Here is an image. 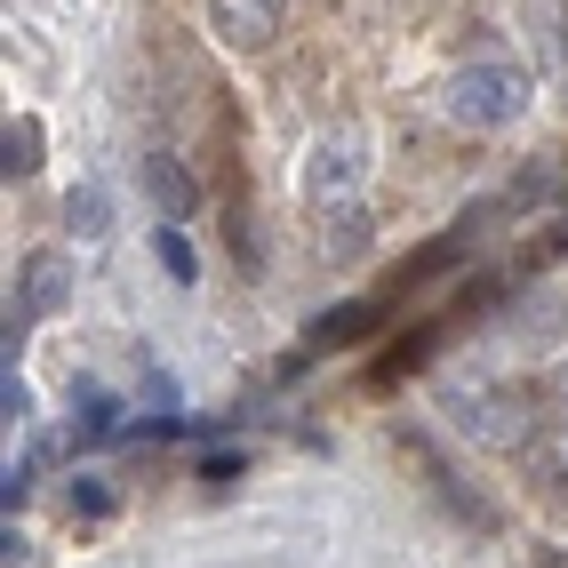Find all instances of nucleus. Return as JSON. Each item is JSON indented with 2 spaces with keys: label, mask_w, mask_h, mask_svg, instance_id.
<instances>
[{
  "label": "nucleus",
  "mask_w": 568,
  "mask_h": 568,
  "mask_svg": "<svg viewBox=\"0 0 568 568\" xmlns=\"http://www.w3.org/2000/svg\"><path fill=\"white\" fill-rule=\"evenodd\" d=\"M440 112L457 129H513L528 112V72H513V64H465L457 81L440 89Z\"/></svg>",
  "instance_id": "f257e3e1"
},
{
  "label": "nucleus",
  "mask_w": 568,
  "mask_h": 568,
  "mask_svg": "<svg viewBox=\"0 0 568 568\" xmlns=\"http://www.w3.org/2000/svg\"><path fill=\"white\" fill-rule=\"evenodd\" d=\"M457 425L473 440H488V448H528V440H537V433H528V400L505 393V385H465L457 393Z\"/></svg>",
  "instance_id": "f03ea898"
},
{
  "label": "nucleus",
  "mask_w": 568,
  "mask_h": 568,
  "mask_svg": "<svg viewBox=\"0 0 568 568\" xmlns=\"http://www.w3.org/2000/svg\"><path fill=\"white\" fill-rule=\"evenodd\" d=\"M209 24H216V41L224 49H264L273 32L288 24V0H209Z\"/></svg>",
  "instance_id": "7ed1b4c3"
},
{
  "label": "nucleus",
  "mask_w": 568,
  "mask_h": 568,
  "mask_svg": "<svg viewBox=\"0 0 568 568\" xmlns=\"http://www.w3.org/2000/svg\"><path fill=\"white\" fill-rule=\"evenodd\" d=\"M17 296L32 313H64V296H72V264L64 248H41V256H24V273H17Z\"/></svg>",
  "instance_id": "20e7f679"
},
{
  "label": "nucleus",
  "mask_w": 568,
  "mask_h": 568,
  "mask_svg": "<svg viewBox=\"0 0 568 568\" xmlns=\"http://www.w3.org/2000/svg\"><path fill=\"white\" fill-rule=\"evenodd\" d=\"M480 224H488V209H473V216H457V224H448V233H440V241H425V248H416V256L400 264V281H393V288H408V281H433V273H440V264H457V256L473 248V233H480Z\"/></svg>",
  "instance_id": "39448f33"
},
{
  "label": "nucleus",
  "mask_w": 568,
  "mask_h": 568,
  "mask_svg": "<svg viewBox=\"0 0 568 568\" xmlns=\"http://www.w3.org/2000/svg\"><path fill=\"white\" fill-rule=\"evenodd\" d=\"M385 321V305L376 296H361V305H336V313H321L313 328H305V353H328V345H361V336Z\"/></svg>",
  "instance_id": "423d86ee"
},
{
  "label": "nucleus",
  "mask_w": 568,
  "mask_h": 568,
  "mask_svg": "<svg viewBox=\"0 0 568 568\" xmlns=\"http://www.w3.org/2000/svg\"><path fill=\"white\" fill-rule=\"evenodd\" d=\"M353 184H361V161H353V144L321 136V144H313V161H305V193H313V201H328V193H353Z\"/></svg>",
  "instance_id": "0eeeda50"
},
{
  "label": "nucleus",
  "mask_w": 568,
  "mask_h": 568,
  "mask_svg": "<svg viewBox=\"0 0 568 568\" xmlns=\"http://www.w3.org/2000/svg\"><path fill=\"white\" fill-rule=\"evenodd\" d=\"M528 457V480H537V497H568V433H537L520 448Z\"/></svg>",
  "instance_id": "6e6552de"
},
{
  "label": "nucleus",
  "mask_w": 568,
  "mask_h": 568,
  "mask_svg": "<svg viewBox=\"0 0 568 568\" xmlns=\"http://www.w3.org/2000/svg\"><path fill=\"white\" fill-rule=\"evenodd\" d=\"M144 193L161 201V216H193V176H184L169 153H144Z\"/></svg>",
  "instance_id": "1a4fd4ad"
},
{
  "label": "nucleus",
  "mask_w": 568,
  "mask_h": 568,
  "mask_svg": "<svg viewBox=\"0 0 568 568\" xmlns=\"http://www.w3.org/2000/svg\"><path fill=\"white\" fill-rule=\"evenodd\" d=\"M41 144H49V136H41V121H32V112H17V121L0 129V169H9V184L41 169Z\"/></svg>",
  "instance_id": "9d476101"
},
{
  "label": "nucleus",
  "mask_w": 568,
  "mask_h": 568,
  "mask_svg": "<svg viewBox=\"0 0 568 568\" xmlns=\"http://www.w3.org/2000/svg\"><path fill=\"white\" fill-rule=\"evenodd\" d=\"M104 216H112V201L97 193V184H81V193L64 201V224H72L81 241H104Z\"/></svg>",
  "instance_id": "9b49d317"
},
{
  "label": "nucleus",
  "mask_w": 568,
  "mask_h": 568,
  "mask_svg": "<svg viewBox=\"0 0 568 568\" xmlns=\"http://www.w3.org/2000/svg\"><path fill=\"white\" fill-rule=\"evenodd\" d=\"M153 248H161V264H169V281H201V256H193V241H184L176 224H161Z\"/></svg>",
  "instance_id": "f8f14e48"
},
{
  "label": "nucleus",
  "mask_w": 568,
  "mask_h": 568,
  "mask_svg": "<svg viewBox=\"0 0 568 568\" xmlns=\"http://www.w3.org/2000/svg\"><path fill=\"white\" fill-rule=\"evenodd\" d=\"M552 193H560V169H520V176H513V201H528V209L552 201Z\"/></svg>",
  "instance_id": "ddd939ff"
},
{
  "label": "nucleus",
  "mask_w": 568,
  "mask_h": 568,
  "mask_svg": "<svg viewBox=\"0 0 568 568\" xmlns=\"http://www.w3.org/2000/svg\"><path fill=\"white\" fill-rule=\"evenodd\" d=\"M0 416H9V425H32V393H24L17 361H9V376H0Z\"/></svg>",
  "instance_id": "4468645a"
},
{
  "label": "nucleus",
  "mask_w": 568,
  "mask_h": 568,
  "mask_svg": "<svg viewBox=\"0 0 568 568\" xmlns=\"http://www.w3.org/2000/svg\"><path fill=\"white\" fill-rule=\"evenodd\" d=\"M72 513H112V497H104L97 480H72Z\"/></svg>",
  "instance_id": "2eb2a0df"
},
{
  "label": "nucleus",
  "mask_w": 568,
  "mask_h": 568,
  "mask_svg": "<svg viewBox=\"0 0 568 568\" xmlns=\"http://www.w3.org/2000/svg\"><path fill=\"white\" fill-rule=\"evenodd\" d=\"M537 568H568V552H545V560H537Z\"/></svg>",
  "instance_id": "dca6fc26"
},
{
  "label": "nucleus",
  "mask_w": 568,
  "mask_h": 568,
  "mask_svg": "<svg viewBox=\"0 0 568 568\" xmlns=\"http://www.w3.org/2000/svg\"><path fill=\"white\" fill-rule=\"evenodd\" d=\"M560 248H568V233H560Z\"/></svg>",
  "instance_id": "f3484780"
}]
</instances>
